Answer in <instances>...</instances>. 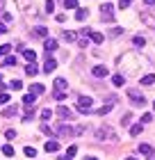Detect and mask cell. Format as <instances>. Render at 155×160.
Wrapping results in <instances>:
<instances>
[{
	"mask_svg": "<svg viewBox=\"0 0 155 160\" xmlns=\"http://www.w3.org/2000/svg\"><path fill=\"white\" fill-rule=\"evenodd\" d=\"M96 140H100V142H119V135L114 133L112 126H100V128H96Z\"/></svg>",
	"mask_w": 155,
	"mask_h": 160,
	"instance_id": "obj_1",
	"label": "cell"
},
{
	"mask_svg": "<svg viewBox=\"0 0 155 160\" xmlns=\"http://www.w3.org/2000/svg\"><path fill=\"white\" fill-rule=\"evenodd\" d=\"M128 98H130L132 105H146V98H144V94H139V89H130Z\"/></svg>",
	"mask_w": 155,
	"mask_h": 160,
	"instance_id": "obj_2",
	"label": "cell"
},
{
	"mask_svg": "<svg viewBox=\"0 0 155 160\" xmlns=\"http://www.w3.org/2000/svg\"><path fill=\"white\" fill-rule=\"evenodd\" d=\"M55 135H60V137H71V135H75V130H73L66 121H62L60 126H57V130H55Z\"/></svg>",
	"mask_w": 155,
	"mask_h": 160,
	"instance_id": "obj_3",
	"label": "cell"
},
{
	"mask_svg": "<svg viewBox=\"0 0 155 160\" xmlns=\"http://www.w3.org/2000/svg\"><path fill=\"white\" fill-rule=\"evenodd\" d=\"M91 103H94L91 96H80V98H78V110H80V112H89Z\"/></svg>",
	"mask_w": 155,
	"mask_h": 160,
	"instance_id": "obj_4",
	"label": "cell"
},
{
	"mask_svg": "<svg viewBox=\"0 0 155 160\" xmlns=\"http://www.w3.org/2000/svg\"><path fill=\"white\" fill-rule=\"evenodd\" d=\"M135 151H137L139 156H146V158H153V153H155V149L151 147V144H139Z\"/></svg>",
	"mask_w": 155,
	"mask_h": 160,
	"instance_id": "obj_5",
	"label": "cell"
},
{
	"mask_svg": "<svg viewBox=\"0 0 155 160\" xmlns=\"http://www.w3.org/2000/svg\"><path fill=\"white\" fill-rule=\"evenodd\" d=\"M91 76H94V78H105V76H109V71H107L105 64H98V67L91 69Z\"/></svg>",
	"mask_w": 155,
	"mask_h": 160,
	"instance_id": "obj_6",
	"label": "cell"
},
{
	"mask_svg": "<svg viewBox=\"0 0 155 160\" xmlns=\"http://www.w3.org/2000/svg\"><path fill=\"white\" fill-rule=\"evenodd\" d=\"M139 18H142L148 28H153V30H155V16H153L151 12H142V14H139Z\"/></svg>",
	"mask_w": 155,
	"mask_h": 160,
	"instance_id": "obj_7",
	"label": "cell"
},
{
	"mask_svg": "<svg viewBox=\"0 0 155 160\" xmlns=\"http://www.w3.org/2000/svg\"><path fill=\"white\" fill-rule=\"evenodd\" d=\"M100 14H103V18H105V21H114V16H112V5H109V2L100 5Z\"/></svg>",
	"mask_w": 155,
	"mask_h": 160,
	"instance_id": "obj_8",
	"label": "cell"
},
{
	"mask_svg": "<svg viewBox=\"0 0 155 160\" xmlns=\"http://www.w3.org/2000/svg\"><path fill=\"white\" fill-rule=\"evenodd\" d=\"M55 112L60 114V119H62V121H66V119H71V117H73V112H71V110H69L66 105H60V108H57Z\"/></svg>",
	"mask_w": 155,
	"mask_h": 160,
	"instance_id": "obj_9",
	"label": "cell"
},
{
	"mask_svg": "<svg viewBox=\"0 0 155 160\" xmlns=\"http://www.w3.org/2000/svg\"><path fill=\"white\" fill-rule=\"evenodd\" d=\"M66 87H69L66 78H55V92H66Z\"/></svg>",
	"mask_w": 155,
	"mask_h": 160,
	"instance_id": "obj_10",
	"label": "cell"
},
{
	"mask_svg": "<svg viewBox=\"0 0 155 160\" xmlns=\"http://www.w3.org/2000/svg\"><path fill=\"white\" fill-rule=\"evenodd\" d=\"M55 69H57V60L48 57V60H46V64H43V71H46V73H53Z\"/></svg>",
	"mask_w": 155,
	"mask_h": 160,
	"instance_id": "obj_11",
	"label": "cell"
},
{
	"mask_svg": "<svg viewBox=\"0 0 155 160\" xmlns=\"http://www.w3.org/2000/svg\"><path fill=\"white\" fill-rule=\"evenodd\" d=\"M14 114H18V108H16V105H7L5 110H2V117H5V119L14 117Z\"/></svg>",
	"mask_w": 155,
	"mask_h": 160,
	"instance_id": "obj_12",
	"label": "cell"
},
{
	"mask_svg": "<svg viewBox=\"0 0 155 160\" xmlns=\"http://www.w3.org/2000/svg\"><path fill=\"white\" fill-rule=\"evenodd\" d=\"M46 92V87H43L41 82H34V85H30V94H34V96H39V94H43Z\"/></svg>",
	"mask_w": 155,
	"mask_h": 160,
	"instance_id": "obj_13",
	"label": "cell"
},
{
	"mask_svg": "<svg viewBox=\"0 0 155 160\" xmlns=\"http://www.w3.org/2000/svg\"><path fill=\"white\" fill-rule=\"evenodd\" d=\"M89 16V9H85V7H78L75 9V21H85Z\"/></svg>",
	"mask_w": 155,
	"mask_h": 160,
	"instance_id": "obj_14",
	"label": "cell"
},
{
	"mask_svg": "<svg viewBox=\"0 0 155 160\" xmlns=\"http://www.w3.org/2000/svg\"><path fill=\"white\" fill-rule=\"evenodd\" d=\"M43 48H46V53H53V50H57V41L55 39H46L43 41Z\"/></svg>",
	"mask_w": 155,
	"mask_h": 160,
	"instance_id": "obj_15",
	"label": "cell"
},
{
	"mask_svg": "<svg viewBox=\"0 0 155 160\" xmlns=\"http://www.w3.org/2000/svg\"><path fill=\"white\" fill-rule=\"evenodd\" d=\"M57 149H60V144H57V140H48V142H46V151H48V153H55Z\"/></svg>",
	"mask_w": 155,
	"mask_h": 160,
	"instance_id": "obj_16",
	"label": "cell"
},
{
	"mask_svg": "<svg viewBox=\"0 0 155 160\" xmlns=\"http://www.w3.org/2000/svg\"><path fill=\"white\" fill-rule=\"evenodd\" d=\"M32 34H34V37H48V30L43 25H36L34 30H32Z\"/></svg>",
	"mask_w": 155,
	"mask_h": 160,
	"instance_id": "obj_17",
	"label": "cell"
},
{
	"mask_svg": "<svg viewBox=\"0 0 155 160\" xmlns=\"http://www.w3.org/2000/svg\"><path fill=\"white\" fill-rule=\"evenodd\" d=\"M123 82H125V76H123V73L112 76V85H114V87H123Z\"/></svg>",
	"mask_w": 155,
	"mask_h": 160,
	"instance_id": "obj_18",
	"label": "cell"
},
{
	"mask_svg": "<svg viewBox=\"0 0 155 160\" xmlns=\"http://www.w3.org/2000/svg\"><path fill=\"white\" fill-rule=\"evenodd\" d=\"M87 37H91V39H94V43H103V41H105V37H103L100 32H94V30L87 34Z\"/></svg>",
	"mask_w": 155,
	"mask_h": 160,
	"instance_id": "obj_19",
	"label": "cell"
},
{
	"mask_svg": "<svg viewBox=\"0 0 155 160\" xmlns=\"http://www.w3.org/2000/svg\"><path fill=\"white\" fill-rule=\"evenodd\" d=\"M142 85H144V87H151V85H155V76H153V73L144 76V78H142Z\"/></svg>",
	"mask_w": 155,
	"mask_h": 160,
	"instance_id": "obj_20",
	"label": "cell"
},
{
	"mask_svg": "<svg viewBox=\"0 0 155 160\" xmlns=\"http://www.w3.org/2000/svg\"><path fill=\"white\" fill-rule=\"evenodd\" d=\"M36 71H39V67H36L34 62H30V64L25 67V73H27V76H36Z\"/></svg>",
	"mask_w": 155,
	"mask_h": 160,
	"instance_id": "obj_21",
	"label": "cell"
},
{
	"mask_svg": "<svg viewBox=\"0 0 155 160\" xmlns=\"http://www.w3.org/2000/svg\"><path fill=\"white\" fill-rule=\"evenodd\" d=\"M34 101H36V96H34V94H25V96H23V105H27V108H30V105H34Z\"/></svg>",
	"mask_w": 155,
	"mask_h": 160,
	"instance_id": "obj_22",
	"label": "cell"
},
{
	"mask_svg": "<svg viewBox=\"0 0 155 160\" xmlns=\"http://www.w3.org/2000/svg\"><path fill=\"white\" fill-rule=\"evenodd\" d=\"M23 57L27 62H36V53H34V50H23Z\"/></svg>",
	"mask_w": 155,
	"mask_h": 160,
	"instance_id": "obj_23",
	"label": "cell"
},
{
	"mask_svg": "<svg viewBox=\"0 0 155 160\" xmlns=\"http://www.w3.org/2000/svg\"><path fill=\"white\" fill-rule=\"evenodd\" d=\"M9 53H12V43H2V46H0V57H5Z\"/></svg>",
	"mask_w": 155,
	"mask_h": 160,
	"instance_id": "obj_24",
	"label": "cell"
},
{
	"mask_svg": "<svg viewBox=\"0 0 155 160\" xmlns=\"http://www.w3.org/2000/svg\"><path fill=\"white\" fill-rule=\"evenodd\" d=\"M50 117H53V110H50V108H43V110H41V119H43V121H48Z\"/></svg>",
	"mask_w": 155,
	"mask_h": 160,
	"instance_id": "obj_25",
	"label": "cell"
},
{
	"mask_svg": "<svg viewBox=\"0 0 155 160\" xmlns=\"http://www.w3.org/2000/svg\"><path fill=\"white\" fill-rule=\"evenodd\" d=\"M41 133H43V135H48V137H53V135H55V130H50V126H48L46 121H43V126H41Z\"/></svg>",
	"mask_w": 155,
	"mask_h": 160,
	"instance_id": "obj_26",
	"label": "cell"
},
{
	"mask_svg": "<svg viewBox=\"0 0 155 160\" xmlns=\"http://www.w3.org/2000/svg\"><path fill=\"white\" fill-rule=\"evenodd\" d=\"M109 110H112V103H105L103 108H98V110H96V114H107Z\"/></svg>",
	"mask_w": 155,
	"mask_h": 160,
	"instance_id": "obj_27",
	"label": "cell"
},
{
	"mask_svg": "<svg viewBox=\"0 0 155 160\" xmlns=\"http://www.w3.org/2000/svg\"><path fill=\"white\" fill-rule=\"evenodd\" d=\"M132 43H135V46H139V48H144V46H146V39H144V37H139V34H137V37L132 39Z\"/></svg>",
	"mask_w": 155,
	"mask_h": 160,
	"instance_id": "obj_28",
	"label": "cell"
},
{
	"mask_svg": "<svg viewBox=\"0 0 155 160\" xmlns=\"http://www.w3.org/2000/svg\"><path fill=\"white\" fill-rule=\"evenodd\" d=\"M64 7L66 9H78V0H64Z\"/></svg>",
	"mask_w": 155,
	"mask_h": 160,
	"instance_id": "obj_29",
	"label": "cell"
},
{
	"mask_svg": "<svg viewBox=\"0 0 155 160\" xmlns=\"http://www.w3.org/2000/svg\"><path fill=\"white\" fill-rule=\"evenodd\" d=\"M139 133H142V123H135V126L130 128V135H132V137H137Z\"/></svg>",
	"mask_w": 155,
	"mask_h": 160,
	"instance_id": "obj_30",
	"label": "cell"
},
{
	"mask_svg": "<svg viewBox=\"0 0 155 160\" xmlns=\"http://www.w3.org/2000/svg\"><path fill=\"white\" fill-rule=\"evenodd\" d=\"M21 87H23V82H21V80H12V82H9V89H14V92H18Z\"/></svg>",
	"mask_w": 155,
	"mask_h": 160,
	"instance_id": "obj_31",
	"label": "cell"
},
{
	"mask_svg": "<svg viewBox=\"0 0 155 160\" xmlns=\"http://www.w3.org/2000/svg\"><path fill=\"white\" fill-rule=\"evenodd\" d=\"M62 37H64V41H69V43H71V41H75V37H78V34H75V32H64Z\"/></svg>",
	"mask_w": 155,
	"mask_h": 160,
	"instance_id": "obj_32",
	"label": "cell"
},
{
	"mask_svg": "<svg viewBox=\"0 0 155 160\" xmlns=\"http://www.w3.org/2000/svg\"><path fill=\"white\" fill-rule=\"evenodd\" d=\"M75 153H78V147H73V144H71V147L66 149V158H73Z\"/></svg>",
	"mask_w": 155,
	"mask_h": 160,
	"instance_id": "obj_33",
	"label": "cell"
},
{
	"mask_svg": "<svg viewBox=\"0 0 155 160\" xmlns=\"http://www.w3.org/2000/svg\"><path fill=\"white\" fill-rule=\"evenodd\" d=\"M2 153L12 158V156H14V147H12V144H7V147H2Z\"/></svg>",
	"mask_w": 155,
	"mask_h": 160,
	"instance_id": "obj_34",
	"label": "cell"
},
{
	"mask_svg": "<svg viewBox=\"0 0 155 160\" xmlns=\"http://www.w3.org/2000/svg\"><path fill=\"white\" fill-rule=\"evenodd\" d=\"M5 67H16V57H5Z\"/></svg>",
	"mask_w": 155,
	"mask_h": 160,
	"instance_id": "obj_35",
	"label": "cell"
},
{
	"mask_svg": "<svg viewBox=\"0 0 155 160\" xmlns=\"http://www.w3.org/2000/svg\"><path fill=\"white\" fill-rule=\"evenodd\" d=\"M7 103H9V94L0 92V105H7Z\"/></svg>",
	"mask_w": 155,
	"mask_h": 160,
	"instance_id": "obj_36",
	"label": "cell"
},
{
	"mask_svg": "<svg viewBox=\"0 0 155 160\" xmlns=\"http://www.w3.org/2000/svg\"><path fill=\"white\" fill-rule=\"evenodd\" d=\"M53 96H55V98H57V101H60V103H62V101H64L66 96H69V94H66V92H55Z\"/></svg>",
	"mask_w": 155,
	"mask_h": 160,
	"instance_id": "obj_37",
	"label": "cell"
},
{
	"mask_svg": "<svg viewBox=\"0 0 155 160\" xmlns=\"http://www.w3.org/2000/svg\"><path fill=\"white\" fill-rule=\"evenodd\" d=\"M25 156H27V158H34V156H36V149H32V147H25Z\"/></svg>",
	"mask_w": 155,
	"mask_h": 160,
	"instance_id": "obj_38",
	"label": "cell"
},
{
	"mask_svg": "<svg viewBox=\"0 0 155 160\" xmlns=\"http://www.w3.org/2000/svg\"><path fill=\"white\" fill-rule=\"evenodd\" d=\"M151 121H153V114H151V112H146L144 117H142V123H151Z\"/></svg>",
	"mask_w": 155,
	"mask_h": 160,
	"instance_id": "obj_39",
	"label": "cell"
},
{
	"mask_svg": "<svg viewBox=\"0 0 155 160\" xmlns=\"http://www.w3.org/2000/svg\"><path fill=\"white\" fill-rule=\"evenodd\" d=\"M5 137H7V140H14V137H16V130H5Z\"/></svg>",
	"mask_w": 155,
	"mask_h": 160,
	"instance_id": "obj_40",
	"label": "cell"
},
{
	"mask_svg": "<svg viewBox=\"0 0 155 160\" xmlns=\"http://www.w3.org/2000/svg\"><path fill=\"white\" fill-rule=\"evenodd\" d=\"M132 5V0H119V7L121 9H125V7H130Z\"/></svg>",
	"mask_w": 155,
	"mask_h": 160,
	"instance_id": "obj_41",
	"label": "cell"
},
{
	"mask_svg": "<svg viewBox=\"0 0 155 160\" xmlns=\"http://www.w3.org/2000/svg\"><path fill=\"white\" fill-rule=\"evenodd\" d=\"M46 9H48L50 14H53V12H55V2H53V0H48V2H46Z\"/></svg>",
	"mask_w": 155,
	"mask_h": 160,
	"instance_id": "obj_42",
	"label": "cell"
},
{
	"mask_svg": "<svg viewBox=\"0 0 155 160\" xmlns=\"http://www.w3.org/2000/svg\"><path fill=\"white\" fill-rule=\"evenodd\" d=\"M130 119H132L130 114H123V117H121V123H123V126H128V123H130Z\"/></svg>",
	"mask_w": 155,
	"mask_h": 160,
	"instance_id": "obj_43",
	"label": "cell"
},
{
	"mask_svg": "<svg viewBox=\"0 0 155 160\" xmlns=\"http://www.w3.org/2000/svg\"><path fill=\"white\" fill-rule=\"evenodd\" d=\"M34 117V110H27V114H25V117H23V121H30Z\"/></svg>",
	"mask_w": 155,
	"mask_h": 160,
	"instance_id": "obj_44",
	"label": "cell"
},
{
	"mask_svg": "<svg viewBox=\"0 0 155 160\" xmlns=\"http://www.w3.org/2000/svg\"><path fill=\"white\" fill-rule=\"evenodd\" d=\"M78 46L80 48H87V39H78Z\"/></svg>",
	"mask_w": 155,
	"mask_h": 160,
	"instance_id": "obj_45",
	"label": "cell"
},
{
	"mask_svg": "<svg viewBox=\"0 0 155 160\" xmlns=\"http://www.w3.org/2000/svg\"><path fill=\"white\" fill-rule=\"evenodd\" d=\"M5 32H7V28H5L2 23H0V34H5Z\"/></svg>",
	"mask_w": 155,
	"mask_h": 160,
	"instance_id": "obj_46",
	"label": "cell"
},
{
	"mask_svg": "<svg viewBox=\"0 0 155 160\" xmlns=\"http://www.w3.org/2000/svg\"><path fill=\"white\" fill-rule=\"evenodd\" d=\"M0 89H5V85H2V73H0Z\"/></svg>",
	"mask_w": 155,
	"mask_h": 160,
	"instance_id": "obj_47",
	"label": "cell"
},
{
	"mask_svg": "<svg viewBox=\"0 0 155 160\" xmlns=\"http://www.w3.org/2000/svg\"><path fill=\"white\" fill-rule=\"evenodd\" d=\"M125 160H137V158H135V156H128V158H125Z\"/></svg>",
	"mask_w": 155,
	"mask_h": 160,
	"instance_id": "obj_48",
	"label": "cell"
},
{
	"mask_svg": "<svg viewBox=\"0 0 155 160\" xmlns=\"http://www.w3.org/2000/svg\"><path fill=\"white\" fill-rule=\"evenodd\" d=\"M85 160H98V158H94V156H89V158H85Z\"/></svg>",
	"mask_w": 155,
	"mask_h": 160,
	"instance_id": "obj_49",
	"label": "cell"
},
{
	"mask_svg": "<svg viewBox=\"0 0 155 160\" xmlns=\"http://www.w3.org/2000/svg\"><path fill=\"white\" fill-rule=\"evenodd\" d=\"M146 2H148V5H153V2H155V0H146Z\"/></svg>",
	"mask_w": 155,
	"mask_h": 160,
	"instance_id": "obj_50",
	"label": "cell"
},
{
	"mask_svg": "<svg viewBox=\"0 0 155 160\" xmlns=\"http://www.w3.org/2000/svg\"><path fill=\"white\" fill-rule=\"evenodd\" d=\"M153 110H155V101H153Z\"/></svg>",
	"mask_w": 155,
	"mask_h": 160,
	"instance_id": "obj_51",
	"label": "cell"
}]
</instances>
